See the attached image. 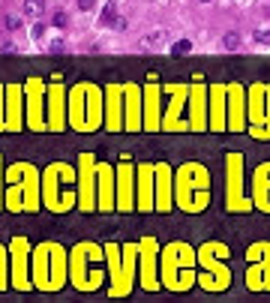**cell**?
Listing matches in <instances>:
<instances>
[{
	"label": "cell",
	"instance_id": "cell-1",
	"mask_svg": "<svg viewBox=\"0 0 270 303\" xmlns=\"http://www.w3.org/2000/svg\"><path fill=\"white\" fill-rule=\"evenodd\" d=\"M189 51H192V42H189V39H180V42L171 45V54H174V57H186Z\"/></svg>",
	"mask_w": 270,
	"mask_h": 303
},
{
	"label": "cell",
	"instance_id": "cell-2",
	"mask_svg": "<svg viewBox=\"0 0 270 303\" xmlns=\"http://www.w3.org/2000/svg\"><path fill=\"white\" fill-rule=\"evenodd\" d=\"M24 12L27 15H42L45 12V0H24Z\"/></svg>",
	"mask_w": 270,
	"mask_h": 303
},
{
	"label": "cell",
	"instance_id": "cell-3",
	"mask_svg": "<svg viewBox=\"0 0 270 303\" xmlns=\"http://www.w3.org/2000/svg\"><path fill=\"white\" fill-rule=\"evenodd\" d=\"M222 45H225V51H237V45H240V36H237V33H225Z\"/></svg>",
	"mask_w": 270,
	"mask_h": 303
},
{
	"label": "cell",
	"instance_id": "cell-4",
	"mask_svg": "<svg viewBox=\"0 0 270 303\" xmlns=\"http://www.w3.org/2000/svg\"><path fill=\"white\" fill-rule=\"evenodd\" d=\"M162 42V33H150V36H144V48H153Z\"/></svg>",
	"mask_w": 270,
	"mask_h": 303
},
{
	"label": "cell",
	"instance_id": "cell-5",
	"mask_svg": "<svg viewBox=\"0 0 270 303\" xmlns=\"http://www.w3.org/2000/svg\"><path fill=\"white\" fill-rule=\"evenodd\" d=\"M54 27H66V12H54Z\"/></svg>",
	"mask_w": 270,
	"mask_h": 303
},
{
	"label": "cell",
	"instance_id": "cell-6",
	"mask_svg": "<svg viewBox=\"0 0 270 303\" xmlns=\"http://www.w3.org/2000/svg\"><path fill=\"white\" fill-rule=\"evenodd\" d=\"M255 39H258L261 45H270V30H258V33H255Z\"/></svg>",
	"mask_w": 270,
	"mask_h": 303
},
{
	"label": "cell",
	"instance_id": "cell-7",
	"mask_svg": "<svg viewBox=\"0 0 270 303\" xmlns=\"http://www.w3.org/2000/svg\"><path fill=\"white\" fill-rule=\"evenodd\" d=\"M6 27H9V30H18V27H21V21H18L15 15H9V18H6Z\"/></svg>",
	"mask_w": 270,
	"mask_h": 303
},
{
	"label": "cell",
	"instance_id": "cell-8",
	"mask_svg": "<svg viewBox=\"0 0 270 303\" xmlns=\"http://www.w3.org/2000/svg\"><path fill=\"white\" fill-rule=\"evenodd\" d=\"M111 27H114V30H123V27H126V18H120V15H114V21H111Z\"/></svg>",
	"mask_w": 270,
	"mask_h": 303
},
{
	"label": "cell",
	"instance_id": "cell-9",
	"mask_svg": "<svg viewBox=\"0 0 270 303\" xmlns=\"http://www.w3.org/2000/svg\"><path fill=\"white\" fill-rule=\"evenodd\" d=\"M75 3H78V9H84V12L93 9V0H75Z\"/></svg>",
	"mask_w": 270,
	"mask_h": 303
},
{
	"label": "cell",
	"instance_id": "cell-10",
	"mask_svg": "<svg viewBox=\"0 0 270 303\" xmlns=\"http://www.w3.org/2000/svg\"><path fill=\"white\" fill-rule=\"evenodd\" d=\"M204 3H210V0H204Z\"/></svg>",
	"mask_w": 270,
	"mask_h": 303
}]
</instances>
